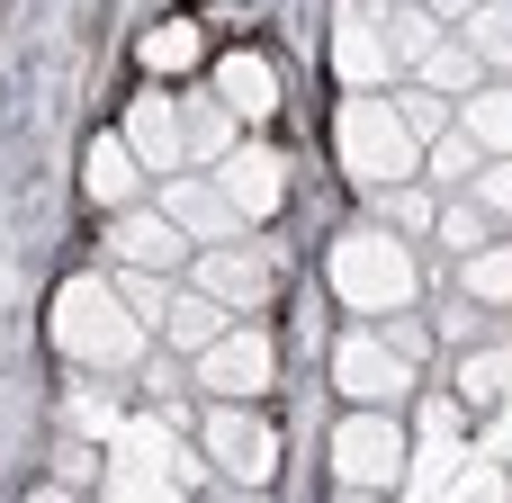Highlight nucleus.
Returning a JSON list of instances; mask_svg holds the SVG:
<instances>
[{
  "instance_id": "f257e3e1",
  "label": "nucleus",
  "mask_w": 512,
  "mask_h": 503,
  "mask_svg": "<svg viewBox=\"0 0 512 503\" xmlns=\"http://www.w3.org/2000/svg\"><path fill=\"white\" fill-rule=\"evenodd\" d=\"M324 270H333V297H342L351 315H405L414 288H423V261H414V243H405L396 225L342 234V243L324 252Z\"/></svg>"
},
{
  "instance_id": "f03ea898",
  "label": "nucleus",
  "mask_w": 512,
  "mask_h": 503,
  "mask_svg": "<svg viewBox=\"0 0 512 503\" xmlns=\"http://www.w3.org/2000/svg\"><path fill=\"white\" fill-rule=\"evenodd\" d=\"M54 342L90 369H135L144 360V315L117 297V279H72L54 297Z\"/></svg>"
},
{
  "instance_id": "7ed1b4c3",
  "label": "nucleus",
  "mask_w": 512,
  "mask_h": 503,
  "mask_svg": "<svg viewBox=\"0 0 512 503\" xmlns=\"http://www.w3.org/2000/svg\"><path fill=\"white\" fill-rule=\"evenodd\" d=\"M333 153H342V171L351 180H369V189H387V180H414L423 171V135L405 126V108L396 99H378V90H351V108L333 117Z\"/></svg>"
},
{
  "instance_id": "20e7f679",
  "label": "nucleus",
  "mask_w": 512,
  "mask_h": 503,
  "mask_svg": "<svg viewBox=\"0 0 512 503\" xmlns=\"http://www.w3.org/2000/svg\"><path fill=\"white\" fill-rule=\"evenodd\" d=\"M189 477H198V459L180 450V423H171V414L117 423V441H108V495L162 503V495H189Z\"/></svg>"
},
{
  "instance_id": "39448f33",
  "label": "nucleus",
  "mask_w": 512,
  "mask_h": 503,
  "mask_svg": "<svg viewBox=\"0 0 512 503\" xmlns=\"http://www.w3.org/2000/svg\"><path fill=\"white\" fill-rule=\"evenodd\" d=\"M333 477L351 486V495H378V486H396L405 477V432L369 405V414H351L342 432H333Z\"/></svg>"
},
{
  "instance_id": "423d86ee",
  "label": "nucleus",
  "mask_w": 512,
  "mask_h": 503,
  "mask_svg": "<svg viewBox=\"0 0 512 503\" xmlns=\"http://www.w3.org/2000/svg\"><path fill=\"white\" fill-rule=\"evenodd\" d=\"M270 369H279V351L261 342V324H225V333L198 351V387H207V396H261Z\"/></svg>"
},
{
  "instance_id": "0eeeda50",
  "label": "nucleus",
  "mask_w": 512,
  "mask_h": 503,
  "mask_svg": "<svg viewBox=\"0 0 512 503\" xmlns=\"http://www.w3.org/2000/svg\"><path fill=\"white\" fill-rule=\"evenodd\" d=\"M189 288H207V297L234 315V306H261V297L279 288V261H270V252H225V243H198V252H189Z\"/></svg>"
},
{
  "instance_id": "6e6552de",
  "label": "nucleus",
  "mask_w": 512,
  "mask_h": 503,
  "mask_svg": "<svg viewBox=\"0 0 512 503\" xmlns=\"http://www.w3.org/2000/svg\"><path fill=\"white\" fill-rule=\"evenodd\" d=\"M207 459L234 477V486H270V468H279V441H270V423H252L234 396L207 414Z\"/></svg>"
},
{
  "instance_id": "1a4fd4ad",
  "label": "nucleus",
  "mask_w": 512,
  "mask_h": 503,
  "mask_svg": "<svg viewBox=\"0 0 512 503\" xmlns=\"http://www.w3.org/2000/svg\"><path fill=\"white\" fill-rule=\"evenodd\" d=\"M333 378H342V396L387 405V396H405V387H414V360H405L387 333H351V342L333 351Z\"/></svg>"
},
{
  "instance_id": "9d476101",
  "label": "nucleus",
  "mask_w": 512,
  "mask_h": 503,
  "mask_svg": "<svg viewBox=\"0 0 512 503\" xmlns=\"http://www.w3.org/2000/svg\"><path fill=\"white\" fill-rule=\"evenodd\" d=\"M162 216H171L189 243H234V234H243V207L216 189V171H207V180L171 171V180H162Z\"/></svg>"
},
{
  "instance_id": "9b49d317",
  "label": "nucleus",
  "mask_w": 512,
  "mask_h": 503,
  "mask_svg": "<svg viewBox=\"0 0 512 503\" xmlns=\"http://www.w3.org/2000/svg\"><path fill=\"white\" fill-rule=\"evenodd\" d=\"M333 72H342L351 90H378V81L396 72V54H387V36H378V9H369V0H342V9H333Z\"/></svg>"
},
{
  "instance_id": "f8f14e48",
  "label": "nucleus",
  "mask_w": 512,
  "mask_h": 503,
  "mask_svg": "<svg viewBox=\"0 0 512 503\" xmlns=\"http://www.w3.org/2000/svg\"><path fill=\"white\" fill-rule=\"evenodd\" d=\"M216 189L243 207V225H261V216H279V198H288V162H279L270 144H234V153L216 162Z\"/></svg>"
},
{
  "instance_id": "ddd939ff",
  "label": "nucleus",
  "mask_w": 512,
  "mask_h": 503,
  "mask_svg": "<svg viewBox=\"0 0 512 503\" xmlns=\"http://www.w3.org/2000/svg\"><path fill=\"white\" fill-rule=\"evenodd\" d=\"M126 144L144 153V171H189V135H180V99H162V90L126 99Z\"/></svg>"
},
{
  "instance_id": "4468645a",
  "label": "nucleus",
  "mask_w": 512,
  "mask_h": 503,
  "mask_svg": "<svg viewBox=\"0 0 512 503\" xmlns=\"http://www.w3.org/2000/svg\"><path fill=\"white\" fill-rule=\"evenodd\" d=\"M108 252H117V261H135V270H180V261H189L198 243H189V234H180V225H171L162 207H153V216L117 207V225H108Z\"/></svg>"
},
{
  "instance_id": "2eb2a0df",
  "label": "nucleus",
  "mask_w": 512,
  "mask_h": 503,
  "mask_svg": "<svg viewBox=\"0 0 512 503\" xmlns=\"http://www.w3.org/2000/svg\"><path fill=\"white\" fill-rule=\"evenodd\" d=\"M81 189H90L99 207H135V189H144V153H135L126 135H99L90 162H81Z\"/></svg>"
},
{
  "instance_id": "dca6fc26",
  "label": "nucleus",
  "mask_w": 512,
  "mask_h": 503,
  "mask_svg": "<svg viewBox=\"0 0 512 503\" xmlns=\"http://www.w3.org/2000/svg\"><path fill=\"white\" fill-rule=\"evenodd\" d=\"M216 99H225L243 126H261V117L279 108V72H270L261 54H225V63H216Z\"/></svg>"
},
{
  "instance_id": "f3484780",
  "label": "nucleus",
  "mask_w": 512,
  "mask_h": 503,
  "mask_svg": "<svg viewBox=\"0 0 512 503\" xmlns=\"http://www.w3.org/2000/svg\"><path fill=\"white\" fill-rule=\"evenodd\" d=\"M234 126H243V117H234V108H225L216 90H207V99H180V135H189V171H216V162L234 153Z\"/></svg>"
},
{
  "instance_id": "a211bd4d",
  "label": "nucleus",
  "mask_w": 512,
  "mask_h": 503,
  "mask_svg": "<svg viewBox=\"0 0 512 503\" xmlns=\"http://www.w3.org/2000/svg\"><path fill=\"white\" fill-rule=\"evenodd\" d=\"M468 459L477 450H459V432H423V450L405 459V495H459V477H468Z\"/></svg>"
},
{
  "instance_id": "6ab92c4d",
  "label": "nucleus",
  "mask_w": 512,
  "mask_h": 503,
  "mask_svg": "<svg viewBox=\"0 0 512 503\" xmlns=\"http://www.w3.org/2000/svg\"><path fill=\"white\" fill-rule=\"evenodd\" d=\"M369 9H378V36H387L396 63H423V54L441 45V18H432L423 0H369Z\"/></svg>"
},
{
  "instance_id": "aec40b11",
  "label": "nucleus",
  "mask_w": 512,
  "mask_h": 503,
  "mask_svg": "<svg viewBox=\"0 0 512 503\" xmlns=\"http://www.w3.org/2000/svg\"><path fill=\"white\" fill-rule=\"evenodd\" d=\"M162 333H171V351H180V360H198V351L225 333V306H216L207 288H180V297L162 306Z\"/></svg>"
},
{
  "instance_id": "412c9836",
  "label": "nucleus",
  "mask_w": 512,
  "mask_h": 503,
  "mask_svg": "<svg viewBox=\"0 0 512 503\" xmlns=\"http://www.w3.org/2000/svg\"><path fill=\"white\" fill-rule=\"evenodd\" d=\"M459 126H468L486 153H512V81H504V90H486V81H477V90L459 99Z\"/></svg>"
},
{
  "instance_id": "4be33fe9",
  "label": "nucleus",
  "mask_w": 512,
  "mask_h": 503,
  "mask_svg": "<svg viewBox=\"0 0 512 503\" xmlns=\"http://www.w3.org/2000/svg\"><path fill=\"white\" fill-rule=\"evenodd\" d=\"M459 288H468L477 306H512V243H477V252L459 261Z\"/></svg>"
},
{
  "instance_id": "5701e85b",
  "label": "nucleus",
  "mask_w": 512,
  "mask_h": 503,
  "mask_svg": "<svg viewBox=\"0 0 512 503\" xmlns=\"http://www.w3.org/2000/svg\"><path fill=\"white\" fill-rule=\"evenodd\" d=\"M459 36L477 45V63H495V72H512V0H477V9L459 18Z\"/></svg>"
},
{
  "instance_id": "b1692460",
  "label": "nucleus",
  "mask_w": 512,
  "mask_h": 503,
  "mask_svg": "<svg viewBox=\"0 0 512 503\" xmlns=\"http://www.w3.org/2000/svg\"><path fill=\"white\" fill-rule=\"evenodd\" d=\"M477 72H486V63H477V45H468V36H441V45L423 54V81H432L441 99H468V90H477Z\"/></svg>"
},
{
  "instance_id": "393cba45",
  "label": "nucleus",
  "mask_w": 512,
  "mask_h": 503,
  "mask_svg": "<svg viewBox=\"0 0 512 503\" xmlns=\"http://www.w3.org/2000/svg\"><path fill=\"white\" fill-rule=\"evenodd\" d=\"M512 396V351H468L459 360V405L477 414V405H504Z\"/></svg>"
},
{
  "instance_id": "a878e982",
  "label": "nucleus",
  "mask_w": 512,
  "mask_h": 503,
  "mask_svg": "<svg viewBox=\"0 0 512 503\" xmlns=\"http://www.w3.org/2000/svg\"><path fill=\"white\" fill-rule=\"evenodd\" d=\"M189 63H198V27L189 18H162L144 36V72H189Z\"/></svg>"
},
{
  "instance_id": "bb28decb",
  "label": "nucleus",
  "mask_w": 512,
  "mask_h": 503,
  "mask_svg": "<svg viewBox=\"0 0 512 503\" xmlns=\"http://www.w3.org/2000/svg\"><path fill=\"white\" fill-rule=\"evenodd\" d=\"M378 216H387L396 234H423V225H432L441 207H432V198H423L414 180H387V189H378Z\"/></svg>"
},
{
  "instance_id": "cd10ccee",
  "label": "nucleus",
  "mask_w": 512,
  "mask_h": 503,
  "mask_svg": "<svg viewBox=\"0 0 512 503\" xmlns=\"http://www.w3.org/2000/svg\"><path fill=\"white\" fill-rule=\"evenodd\" d=\"M396 108H405V126H414L423 144H432V135H450V117H459V108H450L432 81H423V90H396Z\"/></svg>"
},
{
  "instance_id": "c85d7f7f",
  "label": "nucleus",
  "mask_w": 512,
  "mask_h": 503,
  "mask_svg": "<svg viewBox=\"0 0 512 503\" xmlns=\"http://www.w3.org/2000/svg\"><path fill=\"white\" fill-rule=\"evenodd\" d=\"M423 162H432V171H450V180H477V162H486V144H477V135L459 126V135H432V144H423Z\"/></svg>"
},
{
  "instance_id": "c756f323",
  "label": "nucleus",
  "mask_w": 512,
  "mask_h": 503,
  "mask_svg": "<svg viewBox=\"0 0 512 503\" xmlns=\"http://www.w3.org/2000/svg\"><path fill=\"white\" fill-rule=\"evenodd\" d=\"M117 423H126V414H117V396H99V387H81V396H72V432H81V441H117Z\"/></svg>"
},
{
  "instance_id": "7c9ffc66",
  "label": "nucleus",
  "mask_w": 512,
  "mask_h": 503,
  "mask_svg": "<svg viewBox=\"0 0 512 503\" xmlns=\"http://www.w3.org/2000/svg\"><path fill=\"white\" fill-rule=\"evenodd\" d=\"M468 189H477V207H486V216H512V153H486Z\"/></svg>"
},
{
  "instance_id": "2f4dec72",
  "label": "nucleus",
  "mask_w": 512,
  "mask_h": 503,
  "mask_svg": "<svg viewBox=\"0 0 512 503\" xmlns=\"http://www.w3.org/2000/svg\"><path fill=\"white\" fill-rule=\"evenodd\" d=\"M117 297H126L135 315H162V306H171V288H162V270H135V261L117 270Z\"/></svg>"
},
{
  "instance_id": "473e14b6",
  "label": "nucleus",
  "mask_w": 512,
  "mask_h": 503,
  "mask_svg": "<svg viewBox=\"0 0 512 503\" xmlns=\"http://www.w3.org/2000/svg\"><path fill=\"white\" fill-rule=\"evenodd\" d=\"M432 225H441V243H450V252H477V243H486V207H441Z\"/></svg>"
},
{
  "instance_id": "72a5a7b5",
  "label": "nucleus",
  "mask_w": 512,
  "mask_h": 503,
  "mask_svg": "<svg viewBox=\"0 0 512 503\" xmlns=\"http://www.w3.org/2000/svg\"><path fill=\"white\" fill-rule=\"evenodd\" d=\"M423 9H432V18H468L477 0H423Z\"/></svg>"
}]
</instances>
